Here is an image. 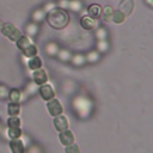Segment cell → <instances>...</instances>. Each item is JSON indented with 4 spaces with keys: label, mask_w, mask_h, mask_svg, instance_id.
<instances>
[{
    "label": "cell",
    "mask_w": 153,
    "mask_h": 153,
    "mask_svg": "<svg viewBox=\"0 0 153 153\" xmlns=\"http://www.w3.org/2000/svg\"><path fill=\"white\" fill-rule=\"evenodd\" d=\"M45 16H47V13L42 10V7H41V8H36V10H33V12L31 13V22L39 25L42 22L45 20Z\"/></svg>",
    "instance_id": "4fadbf2b"
},
{
    "label": "cell",
    "mask_w": 153,
    "mask_h": 153,
    "mask_svg": "<svg viewBox=\"0 0 153 153\" xmlns=\"http://www.w3.org/2000/svg\"><path fill=\"white\" fill-rule=\"evenodd\" d=\"M47 110H48V112H49L53 117H56V116H60V115L63 114L62 103H61L57 98H54V99L47 102Z\"/></svg>",
    "instance_id": "277c9868"
},
{
    "label": "cell",
    "mask_w": 153,
    "mask_h": 153,
    "mask_svg": "<svg viewBox=\"0 0 153 153\" xmlns=\"http://www.w3.org/2000/svg\"><path fill=\"white\" fill-rule=\"evenodd\" d=\"M108 36H109V33H108L106 29L103 26H98L94 31V37L97 38V41H106Z\"/></svg>",
    "instance_id": "484cf974"
},
{
    "label": "cell",
    "mask_w": 153,
    "mask_h": 153,
    "mask_svg": "<svg viewBox=\"0 0 153 153\" xmlns=\"http://www.w3.org/2000/svg\"><path fill=\"white\" fill-rule=\"evenodd\" d=\"M102 10H103V7L99 4H91L87 7V16H90L94 19H98L102 14Z\"/></svg>",
    "instance_id": "5bb4252c"
},
{
    "label": "cell",
    "mask_w": 153,
    "mask_h": 153,
    "mask_svg": "<svg viewBox=\"0 0 153 153\" xmlns=\"http://www.w3.org/2000/svg\"><path fill=\"white\" fill-rule=\"evenodd\" d=\"M56 7V1H48V2H45L43 6H42V10L45 12V13H48V12H50L53 8H55Z\"/></svg>",
    "instance_id": "1f68e13d"
},
{
    "label": "cell",
    "mask_w": 153,
    "mask_h": 153,
    "mask_svg": "<svg viewBox=\"0 0 153 153\" xmlns=\"http://www.w3.org/2000/svg\"><path fill=\"white\" fill-rule=\"evenodd\" d=\"M72 53L68 50V49H65V48H60V50H59V53H57V59L60 60V61H62V62H69L71 61V59H72Z\"/></svg>",
    "instance_id": "603a6c76"
},
{
    "label": "cell",
    "mask_w": 153,
    "mask_h": 153,
    "mask_svg": "<svg viewBox=\"0 0 153 153\" xmlns=\"http://www.w3.org/2000/svg\"><path fill=\"white\" fill-rule=\"evenodd\" d=\"M8 87L5 85H0V99H6L8 97Z\"/></svg>",
    "instance_id": "d6a6232c"
},
{
    "label": "cell",
    "mask_w": 153,
    "mask_h": 153,
    "mask_svg": "<svg viewBox=\"0 0 153 153\" xmlns=\"http://www.w3.org/2000/svg\"><path fill=\"white\" fill-rule=\"evenodd\" d=\"M133 10H134V0H121L118 5V11L124 13L126 17L131 14Z\"/></svg>",
    "instance_id": "8fae6325"
},
{
    "label": "cell",
    "mask_w": 153,
    "mask_h": 153,
    "mask_svg": "<svg viewBox=\"0 0 153 153\" xmlns=\"http://www.w3.org/2000/svg\"><path fill=\"white\" fill-rule=\"evenodd\" d=\"M68 4H69V0H57V1H56V7L67 11V8H68Z\"/></svg>",
    "instance_id": "836d02e7"
},
{
    "label": "cell",
    "mask_w": 153,
    "mask_h": 153,
    "mask_svg": "<svg viewBox=\"0 0 153 153\" xmlns=\"http://www.w3.org/2000/svg\"><path fill=\"white\" fill-rule=\"evenodd\" d=\"M22 135H23L22 128H8V129H7V136L10 137V140L20 139Z\"/></svg>",
    "instance_id": "f1b7e54d"
},
{
    "label": "cell",
    "mask_w": 153,
    "mask_h": 153,
    "mask_svg": "<svg viewBox=\"0 0 153 153\" xmlns=\"http://www.w3.org/2000/svg\"><path fill=\"white\" fill-rule=\"evenodd\" d=\"M2 25H4V23H2V20L0 19V32H1V29H2Z\"/></svg>",
    "instance_id": "8d00e7d4"
},
{
    "label": "cell",
    "mask_w": 153,
    "mask_h": 153,
    "mask_svg": "<svg viewBox=\"0 0 153 153\" xmlns=\"http://www.w3.org/2000/svg\"><path fill=\"white\" fill-rule=\"evenodd\" d=\"M37 90H38V86H37L36 84H33V82H30V84L26 86V93H29V94L35 93Z\"/></svg>",
    "instance_id": "e575fe53"
},
{
    "label": "cell",
    "mask_w": 153,
    "mask_h": 153,
    "mask_svg": "<svg viewBox=\"0 0 153 153\" xmlns=\"http://www.w3.org/2000/svg\"><path fill=\"white\" fill-rule=\"evenodd\" d=\"M145 1V4L149 7V8H152L153 7V0H143Z\"/></svg>",
    "instance_id": "d590c367"
},
{
    "label": "cell",
    "mask_w": 153,
    "mask_h": 153,
    "mask_svg": "<svg viewBox=\"0 0 153 153\" xmlns=\"http://www.w3.org/2000/svg\"><path fill=\"white\" fill-rule=\"evenodd\" d=\"M126 16H124V13H122L121 11H114V14H112V22L115 23V24H122V23H124V20H126Z\"/></svg>",
    "instance_id": "f546056e"
},
{
    "label": "cell",
    "mask_w": 153,
    "mask_h": 153,
    "mask_svg": "<svg viewBox=\"0 0 153 153\" xmlns=\"http://www.w3.org/2000/svg\"><path fill=\"white\" fill-rule=\"evenodd\" d=\"M73 108L75 110V112L85 118L86 116L90 115L91 112V109H92V103L90 102L88 98L84 97V96H79V97H75L74 100H73Z\"/></svg>",
    "instance_id": "7a4b0ae2"
},
{
    "label": "cell",
    "mask_w": 153,
    "mask_h": 153,
    "mask_svg": "<svg viewBox=\"0 0 153 153\" xmlns=\"http://www.w3.org/2000/svg\"><path fill=\"white\" fill-rule=\"evenodd\" d=\"M8 147H10V149H11L12 153H25V152H26L25 143H24L20 139L10 140V142H8Z\"/></svg>",
    "instance_id": "30bf717a"
},
{
    "label": "cell",
    "mask_w": 153,
    "mask_h": 153,
    "mask_svg": "<svg viewBox=\"0 0 153 153\" xmlns=\"http://www.w3.org/2000/svg\"><path fill=\"white\" fill-rule=\"evenodd\" d=\"M59 140H60L61 145H63L65 147H66V146H69V145L74 143V141H75L74 133H73L71 129L60 131V133H59Z\"/></svg>",
    "instance_id": "9c48e42d"
},
{
    "label": "cell",
    "mask_w": 153,
    "mask_h": 153,
    "mask_svg": "<svg viewBox=\"0 0 153 153\" xmlns=\"http://www.w3.org/2000/svg\"><path fill=\"white\" fill-rule=\"evenodd\" d=\"M7 98H8L10 102H12V103H20V100H22V98H23V93H22V91L18 90V88H12V90H10Z\"/></svg>",
    "instance_id": "44dd1931"
},
{
    "label": "cell",
    "mask_w": 153,
    "mask_h": 153,
    "mask_svg": "<svg viewBox=\"0 0 153 153\" xmlns=\"http://www.w3.org/2000/svg\"><path fill=\"white\" fill-rule=\"evenodd\" d=\"M114 11H115L114 7L110 6V5L103 7V10H102V14H100L102 19H103L104 22H106V23L112 22V14H114Z\"/></svg>",
    "instance_id": "d6986e66"
},
{
    "label": "cell",
    "mask_w": 153,
    "mask_h": 153,
    "mask_svg": "<svg viewBox=\"0 0 153 153\" xmlns=\"http://www.w3.org/2000/svg\"><path fill=\"white\" fill-rule=\"evenodd\" d=\"M86 63H96L100 60V54L97 50H91L85 55Z\"/></svg>",
    "instance_id": "cb8c5ba5"
},
{
    "label": "cell",
    "mask_w": 153,
    "mask_h": 153,
    "mask_svg": "<svg viewBox=\"0 0 153 153\" xmlns=\"http://www.w3.org/2000/svg\"><path fill=\"white\" fill-rule=\"evenodd\" d=\"M74 67H82L86 65V59H85V54H74L72 55V59L69 61Z\"/></svg>",
    "instance_id": "ac0fdd59"
},
{
    "label": "cell",
    "mask_w": 153,
    "mask_h": 153,
    "mask_svg": "<svg viewBox=\"0 0 153 153\" xmlns=\"http://www.w3.org/2000/svg\"><path fill=\"white\" fill-rule=\"evenodd\" d=\"M38 32H39V25L38 24L32 23V22L26 24V26H25V35L26 36H29L30 38L31 37H36L38 35Z\"/></svg>",
    "instance_id": "e0dca14e"
},
{
    "label": "cell",
    "mask_w": 153,
    "mask_h": 153,
    "mask_svg": "<svg viewBox=\"0 0 153 153\" xmlns=\"http://www.w3.org/2000/svg\"><path fill=\"white\" fill-rule=\"evenodd\" d=\"M22 111V105L20 103H12L10 102L7 104V114L8 116H18Z\"/></svg>",
    "instance_id": "ffe728a7"
},
{
    "label": "cell",
    "mask_w": 153,
    "mask_h": 153,
    "mask_svg": "<svg viewBox=\"0 0 153 153\" xmlns=\"http://www.w3.org/2000/svg\"><path fill=\"white\" fill-rule=\"evenodd\" d=\"M1 33L6 38H8L10 41H12V42H16L23 35L22 31L13 23H4L2 29H1Z\"/></svg>",
    "instance_id": "3957f363"
},
{
    "label": "cell",
    "mask_w": 153,
    "mask_h": 153,
    "mask_svg": "<svg viewBox=\"0 0 153 153\" xmlns=\"http://www.w3.org/2000/svg\"><path fill=\"white\" fill-rule=\"evenodd\" d=\"M38 93H39L41 98L43 100H45V102H49V100H51V99L55 98V90L48 82L38 86Z\"/></svg>",
    "instance_id": "8992f818"
},
{
    "label": "cell",
    "mask_w": 153,
    "mask_h": 153,
    "mask_svg": "<svg viewBox=\"0 0 153 153\" xmlns=\"http://www.w3.org/2000/svg\"><path fill=\"white\" fill-rule=\"evenodd\" d=\"M22 54H23V56H25V57H27V59H30V57H32V56H36L37 54H38V48H37V45L36 44H30L27 48H25L23 51H22Z\"/></svg>",
    "instance_id": "7402d4cb"
},
{
    "label": "cell",
    "mask_w": 153,
    "mask_h": 153,
    "mask_svg": "<svg viewBox=\"0 0 153 153\" xmlns=\"http://www.w3.org/2000/svg\"><path fill=\"white\" fill-rule=\"evenodd\" d=\"M30 44H32V41H31V38L29 37V36H26V35H22L17 41H16V45H17V48L20 50V51H23L25 48H27Z\"/></svg>",
    "instance_id": "2e32d148"
},
{
    "label": "cell",
    "mask_w": 153,
    "mask_h": 153,
    "mask_svg": "<svg viewBox=\"0 0 153 153\" xmlns=\"http://www.w3.org/2000/svg\"><path fill=\"white\" fill-rule=\"evenodd\" d=\"M69 19L71 17L68 12L59 7L53 8L45 16V20L48 22L49 26L53 27L54 30H63L65 27H67L69 24Z\"/></svg>",
    "instance_id": "6da1fadb"
},
{
    "label": "cell",
    "mask_w": 153,
    "mask_h": 153,
    "mask_svg": "<svg viewBox=\"0 0 153 153\" xmlns=\"http://www.w3.org/2000/svg\"><path fill=\"white\" fill-rule=\"evenodd\" d=\"M31 76H32V82L36 84L37 86H41L43 84H47L48 82V79H49L48 73L43 68H38V69L32 71Z\"/></svg>",
    "instance_id": "52a82bcc"
},
{
    "label": "cell",
    "mask_w": 153,
    "mask_h": 153,
    "mask_svg": "<svg viewBox=\"0 0 153 153\" xmlns=\"http://www.w3.org/2000/svg\"><path fill=\"white\" fill-rule=\"evenodd\" d=\"M22 120L19 116H8L7 118V127L8 128H20Z\"/></svg>",
    "instance_id": "83f0119b"
},
{
    "label": "cell",
    "mask_w": 153,
    "mask_h": 153,
    "mask_svg": "<svg viewBox=\"0 0 153 153\" xmlns=\"http://www.w3.org/2000/svg\"><path fill=\"white\" fill-rule=\"evenodd\" d=\"M59 50H60V45L54 41H50L44 45V53H45V55H48L50 57H55L57 55Z\"/></svg>",
    "instance_id": "7c38bea8"
},
{
    "label": "cell",
    "mask_w": 153,
    "mask_h": 153,
    "mask_svg": "<svg viewBox=\"0 0 153 153\" xmlns=\"http://www.w3.org/2000/svg\"><path fill=\"white\" fill-rule=\"evenodd\" d=\"M26 66H27V68H29L30 71H35V69L42 68L43 61H42V59H41L38 55H36V56H32V57H30V59L27 60Z\"/></svg>",
    "instance_id": "9a60e30c"
},
{
    "label": "cell",
    "mask_w": 153,
    "mask_h": 153,
    "mask_svg": "<svg viewBox=\"0 0 153 153\" xmlns=\"http://www.w3.org/2000/svg\"><path fill=\"white\" fill-rule=\"evenodd\" d=\"M84 5H82V1L81 0H69V4H68V10L73 11V12H81Z\"/></svg>",
    "instance_id": "4316f807"
},
{
    "label": "cell",
    "mask_w": 153,
    "mask_h": 153,
    "mask_svg": "<svg viewBox=\"0 0 153 153\" xmlns=\"http://www.w3.org/2000/svg\"><path fill=\"white\" fill-rule=\"evenodd\" d=\"M65 153H81V151H80V147L76 143H72L69 146H66Z\"/></svg>",
    "instance_id": "4dcf8cb0"
},
{
    "label": "cell",
    "mask_w": 153,
    "mask_h": 153,
    "mask_svg": "<svg viewBox=\"0 0 153 153\" xmlns=\"http://www.w3.org/2000/svg\"><path fill=\"white\" fill-rule=\"evenodd\" d=\"M53 124H54V128H55L59 133L69 129V121H68V118H67L65 115H60V116L54 117Z\"/></svg>",
    "instance_id": "ba28073f"
},
{
    "label": "cell",
    "mask_w": 153,
    "mask_h": 153,
    "mask_svg": "<svg viewBox=\"0 0 153 153\" xmlns=\"http://www.w3.org/2000/svg\"><path fill=\"white\" fill-rule=\"evenodd\" d=\"M79 24H80L81 29H84L86 31H92V30H96L98 27V20L87 16V14H82L80 17Z\"/></svg>",
    "instance_id": "5b68a950"
},
{
    "label": "cell",
    "mask_w": 153,
    "mask_h": 153,
    "mask_svg": "<svg viewBox=\"0 0 153 153\" xmlns=\"http://www.w3.org/2000/svg\"><path fill=\"white\" fill-rule=\"evenodd\" d=\"M110 49V43L109 41H97L96 43V50L99 53V54H104V53H108Z\"/></svg>",
    "instance_id": "d4e9b609"
}]
</instances>
